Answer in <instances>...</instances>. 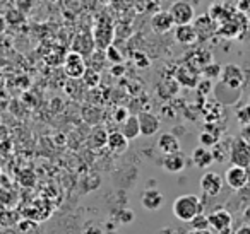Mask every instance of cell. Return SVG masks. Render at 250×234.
Segmentation results:
<instances>
[{
  "label": "cell",
  "instance_id": "6da1fadb",
  "mask_svg": "<svg viewBox=\"0 0 250 234\" xmlns=\"http://www.w3.org/2000/svg\"><path fill=\"white\" fill-rule=\"evenodd\" d=\"M173 215L177 217L180 222H190L194 217H197L199 214H202L204 205H202V200L199 198L194 193H185L175 198L173 202Z\"/></svg>",
  "mask_w": 250,
  "mask_h": 234
},
{
  "label": "cell",
  "instance_id": "7a4b0ae2",
  "mask_svg": "<svg viewBox=\"0 0 250 234\" xmlns=\"http://www.w3.org/2000/svg\"><path fill=\"white\" fill-rule=\"evenodd\" d=\"M171 19H173L175 26H182V24H192L195 19V11L194 5L187 0H175L173 4L168 9Z\"/></svg>",
  "mask_w": 250,
  "mask_h": 234
},
{
  "label": "cell",
  "instance_id": "3957f363",
  "mask_svg": "<svg viewBox=\"0 0 250 234\" xmlns=\"http://www.w3.org/2000/svg\"><path fill=\"white\" fill-rule=\"evenodd\" d=\"M209 219V227L211 231H214L216 234H231V226H233V215L226 209H216L208 215Z\"/></svg>",
  "mask_w": 250,
  "mask_h": 234
},
{
  "label": "cell",
  "instance_id": "277c9868",
  "mask_svg": "<svg viewBox=\"0 0 250 234\" xmlns=\"http://www.w3.org/2000/svg\"><path fill=\"white\" fill-rule=\"evenodd\" d=\"M229 161L231 166H240V168H247L250 164V144L243 140L242 137L235 138L229 147Z\"/></svg>",
  "mask_w": 250,
  "mask_h": 234
},
{
  "label": "cell",
  "instance_id": "5b68a950",
  "mask_svg": "<svg viewBox=\"0 0 250 234\" xmlns=\"http://www.w3.org/2000/svg\"><path fill=\"white\" fill-rule=\"evenodd\" d=\"M202 193L208 196H218L223 192V186H225V179L219 173L216 171H206L201 176V181H199Z\"/></svg>",
  "mask_w": 250,
  "mask_h": 234
},
{
  "label": "cell",
  "instance_id": "8992f818",
  "mask_svg": "<svg viewBox=\"0 0 250 234\" xmlns=\"http://www.w3.org/2000/svg\"><path fill=\"white\" fill-rule=\"evenodd\" d=\"M86 60L83 55L76 52H69L65 57V62H63V70L69 77L72 79H81V77L86 74Z\"/></svg>",
  "mask_w": 250,
  "mask_h": 234
},
{
  "label": "cell",
  "instance_id": "52a82bcc",
  "mask_svg": "<svg viewBox=\"0 0 250 234\" xmlns=\"http://www.w3.org/2000/svg\"><path fill=\"white\" fill-rule=\"evenodd\" d=\"M221 82L226 84L229 87H235V89H240L242 84L245 82V74H243L242 67L236 65V63H226L221 69Z\"/></svg>",
  "mask_w": 250,
  "mask_h": 234
},
{
  "label": "cell",
  "instance_id": "ba28073f",
  "mask_svg": "<svg viewBox=\"0 0 250 234\" xmlns=\"http://www.w3.org/2000/svg\"><path fill=\"white\" fill-rule=\"evenodd\" d=\"M225 181L226 185L231 190H243L247 185H249V175H247L245 168H240V166H229L225 173Z\"/></svg>",
  "mask_w": 250,
  "mask_h": 234
},
{
  "label": "cell",
  "instance_id": "9c48e42d",
  "mask_svg": "<svg viewBox=\"0 0 250 234\" xmlns=\"http://www.w3.org/2000/svg\"><path fill=\"white\" fill-rule=\"evenodd\" d=\"M137 120H139V128L143 137H153L160 132L161 120L158 115L151 113V111H143V113L137 115Z\"/></svg>",
  "mask_w": 250,
  "mask_h": 234
},
{
  "label": "cell",
  "instance_id": "30bf717a",
  "mask_svg": "<svg viewBox=\"0 0 250 234\" xmlns=\"http://www.w3.org/2000/svg\"><path fill=\"white\" fill-rule=\"evenodd\" d=\"M149 24H151V29H153L156 35H167V33H170L171 29L175 28V22L168 11L156 12V14L151 18Z\"/></svg>",
  "mask_w": 250,
  "mask_h": 234
},
{
  "label": "cell",
  "instance_id": "8fae6325",
  "mask_svg": "<svg viewBox=\"0 0 250 234\" xmlns=\"http://www.w3.org/2000/svg\"><path fill=\"white\" fill-rule=\"evenodd\" d=\"M165 196L163 193L158 188H146L141 195V205L143 209L149 210V212H154V210H160L163 207Z\"/></svg>",
  "mask_w": 250,
  "mask_h": 234
},
{
  "label": "cell",
  "instance_id": "7c38bea8",
  "mask_svg": "<svg viewBox=\"0 0 250 234\" xmlns=\"http://www.w3.org/2000/svg\"><path fill=\"white\" fill-rule=\"evenodd\" d=\"M113 36H115L113 26L111 24H98L96 29H94V35H93L94 46H96V48L106 50L110 45H113Z\"/></svg>",
  "mask_w": 250,
  "mask_h": 234
},
{
  "label": "cell",
  "instance_id": "4fadbf2b",
  "mask_svg": "<svg viewBox=\"0 0 250 234\" xmlns=\"http://www.w3.org/2000/svg\"><path fill=\"white\" fill-rule=\"evenodd\" d=\"M161 164H163V169L167 173L178 175V173H182L187 168V157H185V154H182V151H180V152H175V154L165 156Z\"/></svg>",
  "mask_w": 250,
  "mask_h": 234
},
{
  "label": "cell",
  "instance_id": "5bb4252c",
  "mask_svg": "<svg viewBox=\"0 0 250 234\" xmlns=\"http://www.w3.org/2000/svg\"><path fill=\"white\" fill-rule=\"evenodd\" d=\"M175 39H177L180 45H185V46L195 45L197 39H199L197 29L194 28V24L175 26Z\"/></svg>",
  "mask_w": 250,
  "mask_h": 234
},
{
  "label": "cell",
  "instance_id": "9a60e30c",
  "mask_svg": "<svg viewBox=\"0 0 250 234\" xmlns=\"http://www.w3.org/2000/svg\"><path fill=\"white\" fill-rule=\"evenodd\" d=\"M158 149L163 152V156H168V154H175V152H180L182 147H180V140L175 134L171 132H165L158 137Z\"/></svg>",
  "mask_w": 250,
  "mask_h": 234
},
{
  "label": "cell",
  "instance_id": "2e32d148",
  "mask_svg": "<svg viewBox=\"0 0 250 234\" xmlns=\"http://www.w3.org/2000/svg\"><path fill=\"white\" fill-rule=\"evenodd\" d=\"M190 161L194 162L195 168H199V169H208L209 166H211L212 162H214V157H212L211 149L199 145V147H195L194 151H192Z\"/></svg>",
  "mask_w": 250,
  "mask_h": 234
},
{
  "label": "cell",
  "instance_id": "e0dca14e",
  "mask_svg": "<svg viewBox=\"0 0 250 234\" xmlns=\"http://www.w3.org/2000/svg\"><path fill=\"white\" fill-rule=\"evenodd\" d=\"M106 147L110 149V152H113V154H124V152L129 149V140L125 138V135L122 134L120 130L111 132V134H108Z\"/></svg>",
  "mask_w": 250,
  "mask_h": 234
},
{
  "label": "cell",
  "instance_id": "ac0fdd59",
  "mask_svg": "<svg viewBox=\"0 0 250 234\" xmlns=\"http://www.w3.org/2000/svg\"><path fill=\"white\" fill-rule=\"evenodd\" d=\"M177 82L185 87H197L199 74L192 65H184L177 70Z\"/></svg>",
  "mask_w": 250,
  "mask_h": 234
},
{
  "label": "cell",
  "instance_id": "d6986e66",
  "mask_svg": "<svg viewBox=\"0 0 250 234\" xmlns=\"http://www.w3.org/2000/svg\"><path fill=\"white\" fill-rule=\"evenodd\" d=\"M120 132L125 135L127 140H136L137 137H141V128H139V120H137V115H129V118L122 123Z\"/></svg>",
  "mask_w": 250,
  "mask_h": 234
},
{
  "label": "cell",
  "instance_id": "ffe728a7",
  "mask_svg": "<svg viewBox=\"0 0 250 234\" xmlns=\"http://www.w3.org/2000/svg\"><path fill=\"white\" fill-rule=\"evenodd\" d=\"M96 48L94 46V39L87 35H79L77 38H74V43H72V52L79 53V55L86 57V55H91L93 50Z\"/></svg>",
  "mask_w": 250,
  "mask_h": 234
},
{
  "label": "cell",
  "instance_id": "44dd1931",
  "mask_svg": "<svg viewBox=\"0 0 250 234\" xmlns=\"http://www.w3.org/2000/svg\"><path fill=\"white\" fill-rule=\"evenodd\" d=\"M219 140H221V134L214 127H208V130L201 132V135H199V144L208 149H212Z\"/></svg>",
  "mask_w": 250,
  "mask_h": 234
},
{
  "label": "cell",
  "instance_id": "7402d4cb",
  "mask_svg": "<svg viewBox=\"0 0 250 234\" xmlns=\"http://www.w3.org/2000/svg\"><path fill=\"white\" fill-rule=\"evenodd\" d=\"M211 24H216V21L209 18V14L199 16V18L194 19V28L197 29L199 38H201L202 35H211V31H214L216 28H211Z\"/></svg>",
  "mask_w": 250,
  "mask_h": 234
},
{
  "label": "cell",
  "instance_id": "603a6c76",
  "mask_svg": "<svg viewBox=\"0 0 250 234\" xmlns=\"http://www.w3.org/2000/svg\"><path fill=\"white\" fill-rule=\"evenodd\" d=\"M104 58L108 60L113 65H118V63H124V55L120 53V50L117 48L115 45H110L104 52Z\"/></svg>",
  "mask_w": 250,
  "mask_h": 234
},
{
  "label": "cell",
  "instance_id": "cb8c5ba5",
  "mask_svg": "<svg viewBox=\"0 0 250 234\" xmlns=\"http://www.w3.org/2000/svg\"><path fill=\"white\" fill-rule=\"evenodd\" d=\"M221 69H223V67L219 65V63L211 62L209 65H206L204 69H202V76H204L208 80H211V79H219V77H221Z\"/></svg>",
  "mask_w": 250,
  "mask_h": 234
},
{
  "label": "cell",
  "instance_id": "d4e9b609",
  "mask_svg": "<svg viewBox=\"0 0 250 234\" xmlns=\"http://www.w3.org/2000/svg\"><path fill=\"white\" fill-rule=\"evenodd\" d=\"M192 226V229H201V231H211V227H209V219L208 215H206L204 212L199 214L197 217H194V219L188 222Z\"/></svg>",
  "mask_w": 250,
  "mask_h": 234
},
{
  "label": "cell",
  "instance_id": "484cf974",
  "mask_svg": "<svg viewBox=\"0 0 250 234\" xmlns=\"http://www.w3.org/2000/svg\"><path fill=\"white\" fill-rule=\"evenodd\" d=\"M134 219H136V214H134L132 209H122L117 215V220L122 224V226H127V224H132Z\"/></svg>",
  "mask_w": 250,
  "mask_h": 234
},
{
  "label": "cell",
  "instance_id": "4316f807",
  "mask_svg": "<svg viewBox=\"0 0 250 234\" xmlns=\"http://www.w3.org/2000/svg\"><path fill=\"white\" fill-rule=\"evenodd\" d=\"M236 120L245 127V125H250V104H243L236 110Z\"/></svg>",
  "mask_w": 250,
  "mask_h": 234
},
{
  "label": "cell",
  "instance_id": "83f0119b",
  "mask_svg": "<svg viewBox=\"0 0 250 234\" xmlns=\"http://www.w3.org/2000/svg\"><path fill=\"white\" fill-rule=\"evenodd\" d=\"M94 140V145L96 147H103V145H106V138H108V132L104 130V128H96L94 130V134L91 135Z\"/></svg>",
  "mask_w": 250,
  "mask_h": 234
},
{
  "label": "cell",
  "instance_id": "f1b7e54d",
  "mask_svg": "<svg viewBox=\"0 0 250 234\" xmlns=\"http://www.w3.org/2000/svg\"><path fill=\"white\" fill-rule=\"evenodd\" d=\"M84 80H86V84L87 86H98V82H100V72L98 70H94V69H89L87 67L86 69V74H84Z\"/></svg>",
  "mask_w": 250,
  "mask_h": 234
},
{
  "label": "cell",
  "instance_id": "f546056e",
  "mask_svg": "<svg viewBox=\"0 0 250 234\" xmlns=\"http://www.w3.org/2000/svg\"><path fill=\"white\" fill-rule=\"evenodd\" d=\"M103 233H104L103 226H100L96 222H87L83 229V234H103Z\"/></svg>",
  "mask_w": 250,
  "mask_h": 234
},
{
  "label": "cell",
  "instance_id": "4dcf8cb0",
  "mask_svg": "<svg viewBox=\"0 0 250 234\" xmlns=\"http://www.w3.org/2000/svg\"><path fill=\"white\" fill-rule=\"evenodd\" d=\"M129 118V111H127V108H118V110H115V113H113V120H115V123H124L125 120Z\"/></svg>",
  "mask_w": 250,
  "mask_h": 234
},
{
  "label": "cell",
  "instance_id": "1f68e13d",
  "mask_svg": "<svg viewBox=\"0 0 250 234\" xmlns=\"http://www.w3.org/2000/svg\"><path fill=\"white\" fill-rule=\"evenodd\" d=\"M136 65L141 69H147L149 67V58L146 53H136Z\"/></svg>",
  "mask_w": 250,
  "mask_h": 234
},
{
  "label": "cell",
  "instance_id": "d6a6232c",
  "mask_svg": "<svg viewBox=\"0 0 250 234\" xmlns=\"http://www.w3.org/2000/svg\"><path fill=\"white\" fill-rule=\"evenodd\" d=\"M233 234H250V224H243V226H240L238 229H235V233Z\"/></svg>",
  "mask_w": 250,
  "mask_h": 234
},
{
  "label": "cell",
  "instance_id": "836d02e7",
  "mask_svg": "<svg viewBox=\"0 0 250 234\" xmlns=\"http://www.w3.org/2000/svg\"><path fill=\"white\" fill-rule=\"evenodd\" d=\"M243 220H245V224H250V205L243 210Z\"/></svg>",
  "mask_w": 250,
  "mask_h": 234
},
{
  "label": "cell",
  "instance_id": "e575fe53",
  "mask_svg": "<svg viewBox=\"0 0 250 234\" xmlns=\"http://www.w3.org/2000/svg\"><path fill=\"white\" fill-rule=\"evenodd\" d=\"M187 234H212V231H201V229H190Z\"/></svg>",
  "mask_w": 250,
  "mask_h": 234
},
{
  "label": "cell",
  "instance_id": "d590c367",
  "mask_svg": "<svg viewBox=\"0 0 250 234\" xmlns=\"http://www.w3.org/2000/svg\"><path fill=\"white\" fill-rule=\"evenodd\" d=\"M245 169H247V175H249V183H250V164H249V166H247V168H245Z\"/></svg>",
  "mask_w": 250,
  "mask_h": 234
},
{
  "label": "cell",
  "instance_id": "8d00e7d4",
  "mask_svg": "<svg viewBox=\"0 0 250 234\" xmlns=\"http://www.w3.org/2000/svg\"><path fill=\"white\" fill-rule=\"evenodd\" d=\"M103 234H118V233H117V231H104Z\"/></svg>",
  "mask_w": 250,
  "mask_h": 234
},
{
  "label": "cell",
  "instance_id": "74e56055",
  "mask_svg": "<svg viewBox=\"0 0 250 234\" xmlns=\"http://www.w3.org/2000/svg\"><path fill=\"white\" fill-rule=\"evenodd\" d=\"M161 234H163V233H161Z\"/></svg>",
  "mask_w": 250,
  "mask_h": 234
}]
</instances>
